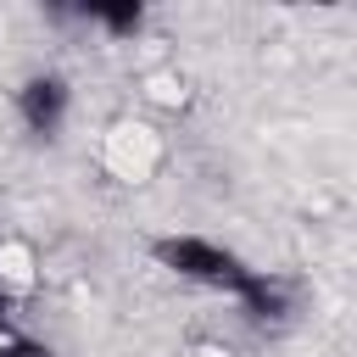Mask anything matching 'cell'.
Wrapping results in <instances>:
<instances>
[{
	"label": "cell",
	"instance_id": "obj_1",
	"mask_svg": "<svg viewBox=\"0 0 357 357\" xmlns=\"http://www.w3.org/2000/svg\"><path fill=\"white\" fill-rule=\"evenodd\" d=\"M100 167L112 178H123V184H145L162 167V134L151 123H134V117L112 123L100 134Z\"/></svg>",
	"mask_w": 357,
	"mask_h": 357
},
{
	"label": "cell",
	"instance_id": "obj_2",
	"mask_svg": "<svg viewBox=\"0 0 357 357\" xmlns=\"http://www.w3.org/2000/svg\"><path fill=\"white\" fill-rule=\"evenodd\" d=\"M195 357H229V351H218V346H201V351H195Z\"/></svg>",
	"mask_w": 357,
	"mask_h": 357
}]
</instances>
